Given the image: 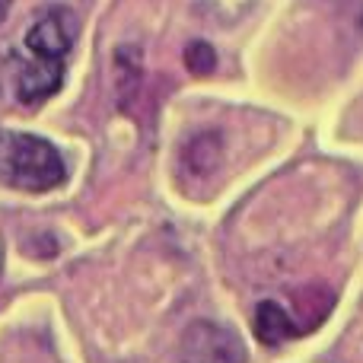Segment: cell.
<instances>
[{
  "mask_svg": "<svg viewBox=\"0 0 363 363\" xmlns=\"http://www.w3.org/2000/svg\"><path fill=\"white\" fill-rule=\"evenodd\" d=\"M67 176L64 160L48 140L35 134L0 131V182L23 191H48Z\"/></svg>",
  "mask_w": 363,
  "mask_h": 363,
  "instance_id": "6da1fadb",
  "label": "cell"
},
{
  "mask_svg": "<svg viewBox=\"0 0 363 363\" xmlns=\"http://www.w3.org/2000/svg\"><path fill=\"white\" fill-rule=\"evenodd\" d=\"M182 363H245V347L239 335L213 322H194L182 338Z\"/></svg>",
  "mask_w": 363,
  "mask_h": 363,
  "instance_id": "7a4b0ae2",
  "label": "cell"
},
{
  "mask_svg": "<svg viewBox=\"0 0 363 363\" xmlns=\"http://www.w3.org/2000/svg\"><path fill=\"white\" fill-rule=\"evenodd\" d=\"M64 64L57 57H35L32 64L16 70V99L19 102H38L51 96L61 86Z\"/></svg>",
  "mask_w": 363,
  "mask_h": 363,
  "instance_id": "3957f363",
  "label": "cell"
},
{
  "mask_svg": "<svg viewBox=\"0 0 363 363\" xmlns=\"http://www.w3.org/2000/svg\"><path fill=\"white\" fill-rule=\"evenodd\" d=\"M26 45L38 57H61L74 45V26H70V19L64 13H48L29 29Z\"/></svg>",
  "mask_w": 363,
  "mask_h": 363,
  "instance_id": "277c9868",
  "label": "cell"
},
{
  "mask_svg": "<svg viewBox=\"0 0 363 363\" xmlns=\"http://www.w3.org/2000/svg\"><path fill=\"white\" fill-rule=\"evenodd\" d=\"M296 335H300L296 332V322L290 319V313L281 306V303H274V300L258 303V309H255V338L262 341V345L277 347L287 338H296Z\"/></svg>",
  "mask_w": 363,
  "mask_h": 363,
  "instance_id": "5b68a950",
  "label": "cell"
},
{
  "mask_svg": "<svg viewBox=\"0 0 363 363\" xmlns=\"http://www.w3.org/2000/svg\"><path fill=\"white\" fill-rule=\"evenodd\" d=\"M294 303H296V315H300L296 328H300V335H306V332H313L328 313H332L335 294L328 287H322V284H313V287L296 290Z\"/></svg>",
  "mask_w": 363,
  "mask_h": 363,
  "instance_id": "8992f818",
  "label": "cell"
},
{
  "mask_svg": "<svg viewBox=\"0 0 363 363\" xmlns=\"http://www.w3.org/2000/svg\"><path fill=\"white\" fill-rule=\"evenodd\" d=\"M220 160V138L217 134H201V138L191 140V147L185 150V163L191 166L194 172H211Z\"/></svg>",
  "mask_w": 363,
  "mask_h": 363,
  "instance_id": "52a82bcc",
  "label": "cell"
},
{
  "mask_svg": "<svg viewBox=\"0 0 363 363\" xmlns=\"http://www.w3.org/2000/svg\"><path fill=\"white\" fill-rule=\"evenodd\" d=\"M185 67H188V74H194V77L213 74V67H217V51L207 42H191L185 48Z\"/></svg>",
  "mask_w": 363,
  "mask_h": 363,
  "instance_id": "ba28073f",
  "label": "cell"
}]
</instances>
